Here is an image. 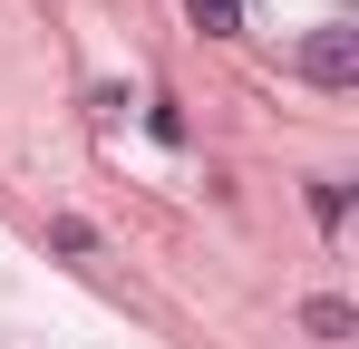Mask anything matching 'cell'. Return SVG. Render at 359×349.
Masks as SVG:
<instances>
[{"label": "cell", "mask_w": 359, "mask_h": 349, "mask_svg": "<svg viewBox=\"0 0 359 349\" xmlns=\"http://www.w3.org/2000/svg\"><path fill=\"white\" fill-rule=\"evenodd\" d=\"M301 78H311V88H350L359 78V29L350 20H320V29L301 39Z\"/></svg>", "instance_id": "1"}, {"label": "cell", "mask_w": 359, "mask_h": 349, "mask_svg": "<svg viewBox=\"0 0 359 349\" xmlns=\"http://www.w3.org/2000/svg\"><path fill=\"white\" fill-rule=\"evenodd\" d=\"M301 330H311V340H350V330H359V310L320 291V301H301Z\"/></svg>", "instance_id": "2"}, {"label": "cell", "mask_w": 359, "mask_h": 349, "mask_svg": "<svg viewBox=\"0 0 359 349\" xmlns=\"http://www.w3.org/2000/svg\"><path fill=\"white\" fill-rule=\"evenodd\" d=\"M184 10H194L204 39H233V29H243V0H184Z\"/></svg>", "instance_id": "3"}]
</instances>
